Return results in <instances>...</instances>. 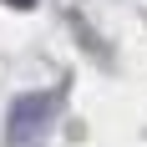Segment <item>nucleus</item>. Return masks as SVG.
<instances>
[{
  "instance_id": "1",
  "label": "nucleus",
  "mask_w": 147,
  "mask_h": 147,
  "mask_svg": "<svg viewBox=\"0 0 147 147\" xmlns=\"http://www.w3.org/2000/svg\"><path fill=\"white\" fill-rule=\"evenodd\" d=\"M51 117H56V96L51 91H30V96H15L10 117H5V137H10L15 147H30L36 137L51 127Z\"/></svg>"
},
{
  "instance_id": "2",
  "label": "nucleus",
  "mask_w": 147,
  "mask_h": 147,
  "mask_svg": "<svg viewBox=\"0 0 147 147\" xmlns=\"http://www.w3.org/2000/svg\"><path fill=\"white\" fill-rule=\"evenodd\" d=\"M5 5H15V10H30V5H36V0H5Z\"/></svg>"
}]
</instances>
